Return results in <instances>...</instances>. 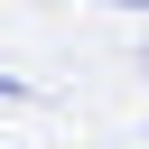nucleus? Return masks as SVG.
<instances>
[{
	"label": "nucleus",
	"instance_id": "1",
	"mask_svg": "<svg viewBox=\"0 0 149 149\" xmlns=\"http://www.w3.org/2000/svg\"><path fill=\"white\" fill-rule=\"evenodd\" d=\"M0 102H28V74H0Z\"/></svg>",
	"mask_w": 149,
	"mask_h": 149
}]
</instances>
